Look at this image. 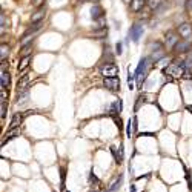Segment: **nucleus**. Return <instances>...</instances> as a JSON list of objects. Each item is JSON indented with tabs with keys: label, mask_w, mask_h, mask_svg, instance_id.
I'll return each instance as SVG.
<instances>
[{
	"label": "nucleus",
	"mask_w": 192,
	"mask_h": 192,
	"mask_svg": "<svg viewBox=\"0 0 192 192\" xmlns=\"http://www.w3.org/2000/svg\"><path fill=\"white\" fill-rule=\"evenodd\" d=\"M154 63H155V62H154L152 57H141V58H140V62H138V65H137V68H135V72H134L138 86H141V83L145 82V78L148 77L149 68H151Z\"/></svg>",
	"instance_id": "f257e3e1"
},
{
	"label": "nucleus",
	"mask_w": 192,
	"mask_h": 192,
	"mask_svg": "<svg viewBox=\"0 0 192 192\" xmlns=\"http://www.w3.org/2000/svg\"><path fill=\"white\" fill-rule=\"evenodd\" d=\"M186 62L184 60H172L169 63V65H166L163 68V74L168 77H181L186 71Z\"/></svg>",
	"instance_id": "f03ea898"
},
{
	"label": "nucleus",
	"mask_w": 192,
	"mask_h": 192,
	"mask_svg": "<svg viewBox=\"0 0 192 192\" xmlns=\"http://www.w3.org/2000/svg\"><path fill=\"white\" fill-rule=\"evenodd\" d=\"M143 31H145V29H143V25L140 22H135L129 28V31H128V37H129L134 43H138L140 39H141V35H143Z\"/></svg>",
	"instance_id": "7ed1b4c3"
},
{
	"label": "nucleus",
	"mask_w": 192,
	"mask_h": 192,
	"mask_svg": "<svg viewBox=\"0 0 192 192\" xmlns=\"http://www.w3.org/2000/svg\"><path fill=\"white\" fill-rule=\"evenodd\" d=\"M119 72H120V68L115 63H105L100 68V74L103 77H119Z\"/></svg>",
	"instance_id": "20e7f679"
},
{
	"label": "nucleus",
	"mask_w": 192,
	"mask_h": 192,
	"mask_svg": "<svg viewBox=\"0 0 192 192\" xmlns=\"http://www.w3.org/2000/svg\"><path fill=\"white\" fill-rule=\"evenodd\" d=\"M103 86L106 89L112 91V92H119L120 86H121V82L119 77H105L103 78Z\"/></svg>",
	"instance_id": "39448f33"
},
{
	"label": "nucleus",
	"mask_w": 192,
	"mask_h": 192,
	"mask_svg": "<svg viewBox=\"0 0 192 192\" xmlns=\"http://www.w3.org/2000/svg\"><path fill=\"white\" fill-rule=\"evenodd\" d=\"M178 34L181 39H184V40H192V23H181L178 26Z\"/></svg>",
	"instance_id": "423d86ee"
},
{
	"label": "nucleus",
	"mask_w": 192,
	"mask_h": 192,
	"mask_svg": "<svg viewBox=\"0 0 192 192\" xmlns=\"http://www.w3.org/2000/svg\"><path fill=\"white\" fill-rule=\"evenodd\" d=\"M180 34L175 33V31H168L166 33V39H164V43H166L168 48H171V49H174V46L180 42Z\"/></svg>",
	"instance_id": "0eeeda50"
},
{
	"label": "nucleus",
	"mask_w": 192,
	"mask_h": 192,
	"mask_svg": "<svg viewBox=\"0 0 192 192\" xmlns=\"http://www.w3.org/2000/svg\"><path fill=\"white\" fill-rule=\"evenodd\" d=\"M191 48H192V46H191V42H189V40L180 39V42L174 46V51H175V52H178V54H183V52L191 51Z\"/></svg>",
	"instance_id": "6e6552de"
},
{
	"label": "nucleus",
	"mask_w": 192,
	"mask_h": 192,
	"mask_svg": "<svg viewBox=\"0 0 192 192\" xmlns=\"http://www.w3.org/2000/svg\"><path fill=\"white\" fill-rule=\"evenodd\" d=\"M91 17H92V20H100L105 17V11L103 8L100 6V5H94L92 9H91Z\"/></svg>",
	"instance_id": "1a4fd4ad"
},
{
	"label": "nucleus",
	"mask_w": 192,
	"mask_h": 192,
	"mask_svg": "<svg viewBox=\"0 0 192 192\" xmlns=\"http://www.w3.org/2000/svg\"><path fill=\"white\" fill-rule=\"evenodd\" d=\"M23 117H25V114H22V112L14 114V115H12V120H11V125H9V129H17V128L22 125ZM9 129H8V131H9Z\"/></svg>",
	"instance_id": "9d476101"
},
{
	"label": "nucleus",
	"mask_w": 192,
	"mask_h": 192,
	"mask_svg": "<svg viewBox=\"0 0 192 192\" xmlns=\"http://www.w3.org/2000/svg\"><path fill=\"white\" fill-rule=\"evenodd\" d=\"M28 82H29V78H28V76H25V77H22L17 82V88H15V91H17V94L19 92H23V91H26V89H29V86H28Z\"/></svg>",
	"instance_id": "9b49d317"
},
{
	"label": "nucleus",
	"mask_w": 192,
	"mask_h": 192,
	"mask_svg": "<svg viewBox=\"0 0 192 192\" xmlns=\"http://www.w3.org/2000/svg\"><path fill=\"white\" fill-rule=\"evenodd\" d=\"M42 26H43V20H42V22H35V23H33V25H31L28 29L25 31V34H23V39H28V35H29V34H34L35 31H39V29L42 28Z\"/></svg>",
	"instance_id": "f8f14e48"
},
{
	"label": "nucleus",
	"mask_w": 192,
	"mask_h": 192,
	"mask_svg": "<svg viewBox=\"0 0 192 192\" xmlns=\"http://www.w3.org/2000/svg\"><path fill=\"white\" fill-rule=\"evenodd\" d=\"M148 3V0H132V2L129 3L131 5V9L134 12H138V11H141L143 9V6Z\"/></svg>",
	"instance_id": "ddd939ff"
},
{
	"label": "nucleus",
	"mask_w": 192,
	"mask_h": 192,
	"mask_svg": "<svg viewBox=\"0 0 192 192\" xmlns=\"http://www.w3.org/2000/svg\"><path fill=\"white\" fill-rule=\"evenodd\" d=\"M17 135H20V131L19 129H9L6 134H5V138L2 140V146H5V143H8L9 140H12V138H15Z\"/></svg>",
	"instance_id": "4468645a"
},
{
	"label": "nucleus",
	"mask_w": 192,
	"mask_h": 192,
	"mask_svg": "<svg viewBox=\"0 0 192 192\" xmlns=\"http://www.w3.org/2000/svg\"><path fill=\"white\" fill-rule=\"evenodd\" d=\"M29 62H31V55H26V57H22V60H20V63L17 65V72L22 74L26 68L29 66Z\"/></svg>",
	"instance_id": "2eb2a0df"
},
{
	"label": "nucleus",
	"mask_w": 192,
	"mask_h": 192,
	"mask_svg": "<svg viewBox=\"0 0 192 192\" xmlns=\"http://www.w3.org/2000/svg\"><path fill=\"white\" fill-rule=\"evenodd\" d=\"M123 178H125V177H123V174H120V175H119V178H117L114 183H112V186L109 188L108 192H115V191H119V189L121 188V184H123Z\"/></svg>",
	"instance_id": "dca6fc26"
},
{
	"label": "nucleus",
	"mask_w": 192,
	"mask_h": 192,
	"mask_svg": "<svg viewBox=\"0 0 192 192\" xmlns=\"http://www.w3.org/2000/svg\"><path fill=\"white\" fill-rule=\"evenodd\" d=\"M9 72H8V69L5 71V69H2V88L3 89H8V86H9Z\"/></svg>",
	"instance_id": "f3484780"
},
{
	"label": "nucleus",
	"mask_w": 192,
	"mask_h": 192,
	"mask_svg": "<svg viewBox=\"0 0 192 192\" xmlns=\"http://www.w3.org/2000/svg\"><path fill=\"white\" fill-rule=\"evenodd\" d=\"M43 17H45V9H39V11H37L35 14L31 15V22H33V23L42 22V20H43Z\"/></svg>",
	"instance_id": "a211bd4d"
},
{
	"label": "nucleus",
	"mask_w": 192,
	"mask_h": 192,
	"mask_svg": "<svg viewBox=\"0 0 192 192\" xmlns=\"http://www.w3.org/2000/svg\"><path fill=\"white\" fill-rule=\"evenodd\" d=\"M31 51H33V43H31V42H26V43H23V48H22V51H20V54H22V57H26V55H31Z\"/></svg>",
	"instance_id": "6ab92c4d"
},
{
	"label": "nucleus",
	"mask_w": 192,
	"mask_h": 192,
	"mask_svg": "<svg viewBox=\"0 0 192 192\" xmlns=\"http://www.w3.org/2000/svg\"><path fill=\"white\" fill-rule=\"evenodd\" d=\"M95 39H105L106 35H108V28H102V29H97L94 33Z\"/></svg>",
	"instance_id": "aec40b11"
},
{
	"label": "nucleus",
	"mask_w": 192,
	"mask_h": 192,
	"mask_svg": "<svg viewBox=\"0 0 192 192\" xmlns=\"http://www.w3.org/2000/svg\"><path fill=\"white\" fill-rule=\"evenodd\" d=\"M8 54H9V48H8V46H5V45H2V48H0V55H2V65L5 63V60H6Z\"/></svg>",
	"instance_id": "412c9836"
},
{
	"label": "nucleus",
	"mask_w": 192,
	"mask_h": 192,
	"mask_svg": "<svg viewBox=\"0 0 192 192\" xmlns=\"http://www.w3.org/2000/svg\"><path fill=\"white\" fill-rule=\"evenodd\" d=\"M65 180H66V171L65 169H60V188H62V191H66V188H65Z\"/></svg>",
	"instance_id": "4be33fe9"
},
{
	"label": "nucleus",
	"mask_w": 192,
	"mask_h": 192,
	"mask_svg": "<svg viewBox=\"0 0 192 192\" xmlns=\"http://www.w3.org/2000/svg\"><path fill=\"white\" fill-rule=\"evenodd\" d=\"M162 3H163V0H148V6L151 9H157Z\"/></svg>",
	"instance_id": "5701e85b"
},
{
	"label": "nucleus",
	"mask_w": 192,
	"mask_h": 192,
	"mask_svg": "<svg viewBox=\"0 0 192 192\" xmlns=\"http://www.w3.org/2000/svg\"><path fill=\"white\" fill-rule=\"evenodd\" d=\"M132 126H134V125H132V120L129 119V120L126 121V137L128 138L132 137Z\"/></svg>",
	"instance_id": "b1692460"
},
{
	"label": "nucleus",
	"mask_w": 192,
	"mask_h": 192,
	"mask_svg": "<svg viewBox=\"0 0 192 192\" xmlns=\"http://www.w3.org/2000/svg\"><path fill=\"white\" fill-rule=\"evenodd\" d=\"M102 28H106L105 17H103V19H100V20H97V23H95V26H94V29H95V31H97V29H102Z\"/></svg>",
	"instance_id": "393cba45"
},
{
	"label": "nucleus",
	"mask_w": 192,
	"mask_h": 192,
	"mask_svg": "<svg viewBox=\"0 0 192 192\" xmlns=\"http://www.w3.org/2000/svg\"><path fill=\"white\" fill-rule=\"evenodd\" d=\"M143 102H145V95H138L137 100H135V106H134V109L138 111V108H140V105H141Z\"/></svg>",
	"instance_id": "a878e982"
},
{
	"label": "nucleus",
	"mask_w": 192,
	"mask_h": 192,
	"mask_svg": "<svg viewBox=\"0 0 192 192\" xmlns=\"http://www.w3.org/2000/svg\"><path fill=\"white\" fill-rule=\"evenodd\" d=\"M121 52H123V43H121V42H117V45H115V54L117 55H121Z\"/></svg>",
	"instance_id": "bb28decb"
},
{
	"label": "nucleus",
	"mask_w": 192,
	"mask_h": 192,
	"mask_svg": "<svg viewBox=\"0 0 192 192\" xmlns=\"http://www.w3.org/2000/svg\"><path fill=\"white\" fill-rule=\"evenodd\" d=\"M184 62H186V66L192 69V49H191V52L188 54V60H184Z\"/></svg>",
	"instance_id": "cd10ccee"
},
{
	"label": "nucleus",
	"mask_w": 192,
	"mask_h": 192,
	"mask_svg": "<svg viewBox=\"0 0 192 192\" xmlns=\"http://www.w3.org/2000/svg\"><path fill=\"white\" fill-rule=\"evenodd\" d=\"M5 115H6V105L2 102V120H5Z\"/></svg>",
	"instance_id": "c85d7f7f"
},
{
	"label": "nucleus",
	"mask_w": 192,
	"mask_h": 192,
	"mask_svg": "<svg viewBox=\"0 0 192 192\" xmlns=\"http://www.w3.org/2000/svg\"><path fill=\"white\" fill-rule=\"evenodd\" d=\"M6 98H8V91L2 88V102H5Z\"/></svg>",
	"instance_id": "c756f323"
},
{
	"label": "nucleus",
	"mask_w": 192,
	"mask_h": 192,
	"mask_svg": "<svg viewBox=\"0 0 192 192\" xmlns=\"http://www.w3.org/2000/svg\"><path fill=\"white\" fill-rule=\"evenodd\" d=\"M186 11H192V0H186Z\"/></svg>",
	"instance_id": "7c9ffc66"
},
{
	"label": "nucleus",
	"mask_w": 192,
	"mask_h": 192,
	"mask_svg": "<svg viewBox=\"0 0 192 192\" xmlns=\"http://www.w3.org/2000/svg\"><path fill=\"white\" fill-rule=\"evenodd\" d=\"M89 181H95V183L98 181V178L94 175V172H89Z\"/></svg>",
	"instance_id": "2f4dec72"
},
{
	"label": "nucleus",
	"mask_w": 192,
	"mask_h": 192,
	"mask_svg": "<svg viewBox=\"0 0 192 192\" xmlns=\"http://www.w3.org/2000/svg\"><path fill=\"white\" fill-rule=\"evenodd\" d=\"M42 2H43V0H33V5H34V6H39Z\"/></svg>",
	"instance_id": "473e14b6"
},
{
	"label": "nucleus",
	"mask_w": 192,
	"mask_h": 192,
	"mask_svg": "<svg viewBox=\"0 0 192 192\" xmlns=\"http://www.w3.org/2000/svg\"><path fill=\"white\" fill-rule=\"evenodd\" d=\"M86 2H98V0H78V3H86Z\"/></svg>",
	"instance_id": "72a5a7b5"
},
{
	"label": "nucleus",
	"mask_w": 192,
	"mask_h": 192,
	"mask_svg": "<svg viewBox=\"0 0 192 192\" xmlns=\"http://www.w3.org/2000/svg\"><path fill=\"white\" fill-rule=\"evenodd\" d=\"M123 2H125V3H131V2H132V0H123Z\"/></svg>",
	"instance_id": "f704fd0d"
},
{
	"label": "nucleus",
	"mask_w": 192,
	"mask_h": 192,
	"mask_svg": "<svg viewBox=\"0 0 192 192\" xmlns=\"http://www.w3.org/2000/svg\"><path fill=\"white\" fill-rule=\"evenodd\" d=\"M188 111H191V112H192V106H188Z\"/></svg>",
	"instance_id": "c9c22d12"
},
{
	"label": "nucleus",
	"mask_w": 192,
	"mask_h": 192,
	"mask_svg": "<svg viewBox=\"0 0 192 192\" xmlns=\"http://www.w3.org/2000/svg\"><path fill=\"white\" fill-rule=\"evenodd\" d=\"M92 192H98V191H92Z\"/></svg>",
	"instance_id": "e433bc0d"
},
{
	"label": "nucleus",
	"mask_w": 192,
	"mask_h": 192,
	"mask_svg": "<svg viewBox=\"0 0 192 192\" xmlns=\"http://www.w3.org/2000/svg\"><path fill=\"white\" fill-rule=\"evenodd\" d=\"M65 192H69V191H65Z\"/></svg>",
	"instance_id": "4c0bfd02"
}]
</instances>
